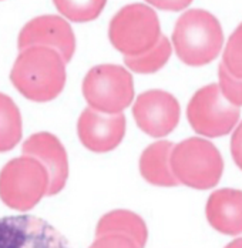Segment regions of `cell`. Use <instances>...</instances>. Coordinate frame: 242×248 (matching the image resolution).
Wrapping results in <instances>:
<instances>
[{"label": "cell", "mask_w": 242, "mask_h": 248, "mask_svg": "<svg viewBox=\"0 0 242 248\" xmlns=\"http://www.w3.org/2000/svg\"><path fill=\"white\" fill-rule=\"evenodd\" d=\"M10 80L26 99L39 103L50 101L64 89L66 62L57 50L33 46L20 51Z\"/></svg>", "instance_id": "obj_1"}, {"label": "cell", "mask_w": 242, "mask_h": 248, "mask_svg": "<svg viewBox=\"0 0 242 248\" xmlns=\"http://www.w3.org/2000/svg\"><path fill=\"white\" fill-rule=\"evenodd\" d=\"M224 45V33L218 19L207 10L185 12L175 23L172 46L178 59L194 67L215 60Z\"/></svg>", "instance_id": "obj_2"}, {"label": "cell", "mask_w": 242, "mask_h": 248, "mask_svg": "<svg viewBox=\"0 0 242 248\" xmlns=\"http://www.w3.org/2000/svg\"><path fill=\"white\" fill-rule=\"evenodd\" d=\"M171 169L180 184L195 190H208L219 183L224 161L211 141L191 137L174 146Z\"/></svg>", "instance_id": "obj_3"}, {"label": "cell", "mask_w": 242, "mask_h": 248, "mask_svg": "<svg viewBox=\"0 0 242 248\" xmlns=\"http://www.w3.org/2000/svg\"><path fill=\"white\" fill-rule=\"evenodd\" d=\"M50 175L34 157L22 155L10 160L0 171V199L17 211H29L47 196Z\"/></svg>", "instance_id": "obj_4"}, {"label": "cell", "mask_w": 242, "mask_h": 248, "mask_svg": "<svg viewBox=\"0 0 242 248\" xmlns=\"http://www.w3.org/2000/svg\"><path fill=\"white\" fill-rule=\"evenodd\" d=\"M161 36L157 13L141 3L124 6L108 27L111 45L124 56H138L151 50Z\"/></svg>", "instance_id": "obj_5"}, {"label": "cell", "mask_w": 242, "mask_h": 248, "mask_svg": "<svg viewBox=\"0 0 242 248\" xmlns=\"http://www.w3.org/2000/svg\"><path fill=\"white\" fill-rule=\"evenodd\" d=\"M83 96L100 113H122L134 99L133 76L117 64L96 66L83 80Z\"/></svg>", "instance_id": "obj_6"}, {"label": "cell", "mask_w": 242, "mask_h": 248, "mask_svg": "<svg viewBox=\"0 0 242 248\" xmlns=\"http://www.w3.org/2000/svg\"><path fill=\"white\" fill-rule=\"evenodd\" d=\"M240 107L231 104L218 84L199 89L187 108V117L195 133L205 137L227 136L240 122Z\"/></svg>", "instance_id": "obj_7"}, {"label": "cell", "mask_w": 242, "mask_h": 248, "mask_svg": "<svg viewBox=\"0 0 242 248\" xmlns=\"http://www.w3.org/2000/svg\"><path fill=\"white\" fill-rule=\"evenodd\" d=\"M0 248H70L47 221L34 216L0 218Z\"/></svg>", "instance_id": "obj_8"}, {"label": "cell", "mask_w": 242, "mask_h": 248, "mask_svg": "<svg viewBox=\"0 0 242 248\" xmlns=\"http://www.w3.org/2000/svg\"><path fill=\"white\" fill-rule=\"evenodd\" d=\"M137 125L151 137H164L180 122V104L177 99L163 90H148L140 94L133 106Z\"/></svg>", "instance_id": "obj_9"}, {"label": "cell", "mask_w": 242, "mask_h": 248, "mask_svg": "<svg viewBox=\"0 0 242 248\" xmlns=\"http://www.w3.org/2000/svg\"><path fill=\"white\" fill-rule=\"evenodd\" d=\"M20 51L33 46L57 50L66 63L72 60L76 50V37L70 25L60 16H39L24 26L19 34Z\"/></svg>", "instance_id": "obj_10"}, {"label": "cell", "mask_w": 242, "mask_h": 248, "mask_svg": "<svg viewBox=\"0 0 242 248\" xmlns=\"http://www.w3.org/2000/svg\"><path fill=\"white\" fill-rule=\"evenodd\" d=\"M81 144L94 153H107L119 147L125 134V117L122 113L106 114L94 108H86L77 123Z\"/></svg>", "instance_id": "obj_11"}, {"label": "cell", "mask_w": 242, "mask_h": 248, "mask_svg": "<svg viewBox=\"0 0 242 248\" xmlns=\"http://www.w3.org/2000/svg\"><path fill=\"white\" fill-rule=\"evenodd\" d=\"M23 155L37 158L50 175V187L47 196L60 193L69 178V160L67 153L60 140L51 133H36L24 141L22 147Z\"/></svg>", "instance_id": "obj_12"}, {"label": "cell", "mask_w": 242, "mask_h": 248, "mask_svg": "<svg viewBox=\"0 0 242 248\" xmlns=\"http://www.w3.org/2000/svg\"><path fill=\"white\" fill-rule=\"evenodd\" d=\"M207 220L212 228L225 235L242 234V191L222 188L207 201Z\"/></svg>", "instance_id": "obj_13"}, {"label": "cell", "mask_w": 242, "mask_h": 248, "mask_svg": "<svg viewBox=\"0 0 242 248\" xmlns=\"http://www.w3.org/2000/svg\"><path fill=\"white\" fill-rule=\"evenodd\" d=\"M172 143L157 141L150 144L140 157V173L145 181L160 187H175L178 180L171 169Z\"/></svg>", "instance_id": "obj_14"}, {"label": "cell", "mask_w": 242, "mask_h": 248, "mask_svg": "<svg viewBox=\"0 0 242 248\" xmlns=\"http://www.w3.org/2000/svg\"><path fill=\"white\" fill-rule=\"evenodd\" d=\"M121 234L130 237L140 248H144L148 240V230L144 220L133 211L114 210L100 218L97 224L96 235Z\"/></svg>", "instance_id": "obj_15"}, {"label": "cell", "mask_w": 242, "mask_h": 248, "mask_svg": "<svg viewBox=\"0 0 242 248\" xmlns=\"http://www.w3.org/2000/svg\"><path fill=\"white\" fill-rule=\"evenodd\" d=\"M22 139V114L15 101L0 93V153L15 149Z\"/></svg>", "instance_id": "obj_16"}, {"label": "cell", "mask_w": 242, "mask_h": 248, "mask_svg": "<svg viewBox=\"0 0 242 248\" xmlns=\"http://www.w3.org/2000/svg\"><path fill=\"white\" fill-rule=\"evenodd\" d=\"M171 51V42L166 36H161L158 43L151 50L138 56H124V64L134 73L151 75L167 64Z\"/></svg>", "instance_id": "obj_17"}, {"label": "cell", "mask_w": 242, "mask_h": 248, "mask_svg": "<svg viewBox=\"0 0 242 248\" xmlns=\"http://www.w3.org/2000/svg\"><path fill=\"white\" fill-rule=\"evenodd\" d=\"M56 9L69 20L86 23L97 19L107 0H53Z\"/></svg>", "instance_id": "obj_18"}, {"label": "cell", "mask_w": 242, "mask_h": 248, "mask_svg": "<svg viewBox=\"0 0 242 248\" xmlns=\"http://www.w3.org/2000/svg\"><path fill=\"white\" fill-rule=\"evenodd\" d=\"M222 63L231 75L242 78V23L229 36L222 54Z\"/></svg>", "instance_id": "obj_19"}, {"label": "cell", "mask_w": 242, "mask_h": 248, "mask_svg": "<svg viewBox=\"0 0 242 248\" xmlns=\"http://www.w3.org/2000/svg\"><path fill=\"white\" fill-rule=\"evenodd\" d=\"M218 77H219V87L225 99L231 104L241 107L242 106V78H238L228 72L224 63L218 67Z\"/></svg>", "instance_id": "obj_20"}, {"label": "cell", "mask_w": 242, "mask_h": 248, "mask_svg": "<svg viewBox=\"0 0 242 248\" xmlns=\"http://www.w3.org/2000/svg\"><path fill=\"white\" fill-rule=\"evenodd\" d=\"M89 248H140L136 241L127 235L121 234H107L97 237V240Z\"/></svg>", "instance_id": "obj_21"}, {"label": "cell", "mask_w": 242, "mask_h": 248, "mask_svg": "<svg viewBox=\"0 0 242 248\" xmlns=\"http://www.w3.org/2000/svg\"><path fill=\"white\" fill-rule=\"evenodd\" d=\"M151 6L161 9V10H168V12H180L188 7L193 0H145Z\"/></svg>", "instance_id": "obj_22"}, {"label": "cell", "mask_w": 242, "mask_h": 248, "mask_svg": "<svg viewBox=\"0 0 242 248\" xmlns=\"http://www.w3.org/2000/svg\"><path fill=\"white\" fill-rule=\"evenodd\" d=\"M231 154L235 164L242 170V122L235 128L231 139Z\"/></svg>", "instance_id": "obj_23"}, {"label": "cell", "mask_w": 242, "mask_h": 248, "mask_svg": "<svg viewBox=\"0 0 242 248\" xmlns=\"http://www.w3.org/2000/svg\"><path fill=\"white\" fill-rule=\"evenodd\" d=\"M225 248H242V238H238V240H234L232 243H229Z\"/></svg>", "instance_id": "obj_24"}]
</instances>
